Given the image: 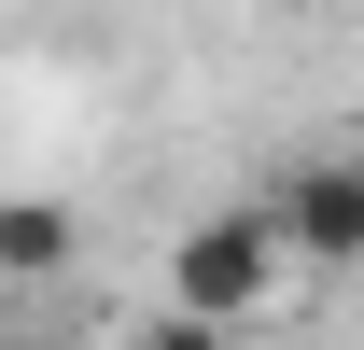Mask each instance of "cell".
<instances>
[{"instance_id":"obj_1","label":"cell","mask_w":364,"mask_h":350,"mask_svg":"<svg viewBox=\"0 0 364 350\" xmlns=\"http://www.w3.org/2000/svg\"><path fill=\"white\" fill-rule=\"evenodd\" d=\"M280 280H294V238H280L267 196H225L210 224H182V253H168V308H196V322H252Z\"/></svg>"},{"instance_id":"obj_3","label":"cell","mask_w":364,"mask_h":350,"mask_svg":"<svg viewBox=\"0 0 364 350\" xmlns=\"http://www.w3.org/2000/svg\"><path fill=\"white\" fill-rule=\"evenodd\" d=\"M70 253H85L70 196H0V280H70Z\"/></svg>"},{"instance_id":"obj_4","label":"cell","mask_w":364,"mask_h":350,"mask_svg":"<svg viewBox=\"0 0 364 350\" xmlns=\"http://www.w3.org/2000/svg\"><path fill=\"white\" fill-rule=\"evenodd\" d=\"M140 350H238V322H196V308H154Z\"/></svg>"},{"instance_id":"obj_2","label":"cell","mask_w":364,"mask_h":350,"mask_svg":"<svg viewBox=\"0 0 364 350\" xmlns=\"http://www.w3.org/2000/svg\"><path fill=\"white\" fill-rule=\"evenodd\" d=\"M267 211L294 238V266H364V154H294L267 182Z\"/></svg>"}]
</instances>
